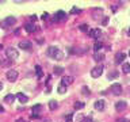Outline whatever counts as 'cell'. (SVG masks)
<instances>
[{"label":"cell","instance_id":"cell-9","mask_svg":"<svg viewBox=\"0 0 130 122\" xmlns=\"http://www.w3.org/2000/svg\"><path fill=\"white\" fill-rule=\"evenodd\" d=\"M41 109H42L41 104L33 106V109H31V113H33V114H31V117H33V118H38V117H39L38 114H39V111H41Z\"/></svg>","mask_w":130,"mask_h":122},{"label":"cell","instance_id":"cell-36","mask_svg":"<svg viewBox=\"0 0 130 122\" xmlns=\"http://www.w3.org/2000/svg\"><path fill=\"white\" fill-rule=\"evenodd\" d=\"M127 34H129V35H130V29H129V31H127Z\"/></svg>","mask_w":130,"mask_h":122},{"label":"cell","instance_id":"cell-34","mask_svg":"<svg viewBox=\"0 0 130 122\" xmlns=\"http://www.w3.org/2000/svg\"><path fill=\"white\" fill-rule=\"evenodd\" d=\"M2 90H3V83L0 81V91H2Z\"/></svg>","mask_w":130,"mask_h":122},{"label":"cell","instance_id":"cell-23","mask_svg":"<svg viewBox=\"0 0 130 122\" xmlns=\"http://www.w3.org/2000/svg\"><path fill=\"white\" fill-rule=\"evenodd\" d=\"M103 48V44H102V42H96L95 45H94V49H95V53L96 52H99V50Z\"/></svg>","mask_w":130,"mask_h":122},{"label":"cell","instance_id":"cell-37","mask_svg":"<svg viewBox=\"0 0 130 122\" xmlns=\"http://www.w3.org/2000/svg\"><path fill=\"white\" fill-rule=\"evenodd\" d=\"M66 122H72V121H66Z\"/></svg>","mask_w":130,"mask_h":122},{"label":"cell","instance_id":"cell-27","mask_svg":"<svg viewBox=\"0 0 130 122\" xmlns=\"http://www.w3.org/2000/svg\"><path fill=\"white\" fill-rule=\"evenodd\" d=\"M80 30H81V31H89L88 25H81V26H80Z\"/></svg>","mask_w":130,"mask_h":122},{"label":"cell","instance_id":"cell-15","mask_svg":"<svg viewBox=\"0 0 130 122\" xmlns=\"http://www.w3.org/2000/svg\"><path fill=\"white\" fill-rule=\"evenodd\" d=\"M16 98L19 99V102H21V103H27V102H29V98H27L25 94H22V92H19L18 95H16Z\"/></svg>","mask_w":130,"mask_h":122},{"label":"cell","instance_id":"cell-21","mask_svg":"<svg viewBox=\"0 0 130 122\" xmlns=\"http://www.w3.org/2000/svg\"><path fill=\"white\" fill-rule=\"evenodd\" d=\"M57 92H58V94H65V92H66V87H65L64 84H60V85L57 87Z\"/></svg>","mask_w":130,"mask_h":122},{"label":"cell","instance_id":"cell-10","mask_svg":"<svg viewBox=\"0 0 130 122\" xmlns=\"http://www.w3.org/2000/svg\"><path fill=\"white\" fill-rule=\"evenodd\" d=\"M88 35L91 38H99L102 35V30L100 29H95V30H89L88 31Z\"/></svg>","mask_w":130,"mask_h":122},{"label":"cell","instance_id":"cell-17","mask_svg":"<svg viewBox=\"0 0 130 122\" xmlns=\"http://www.w3.org/2000/svg\"><path fill=\"white\" fill-rule=\"evenodd\" d=\"M25 30L27 31V33H33V31H35V26H33L31 23H27V25L25 26Z\"/></svg>","mask_w":130,"mask_h":122},{"label":"cell","instance_id":"cell-25","mask_svg":"<svg viewBox=\"0 0 130 122\" xmlns=\"http://www.w3.org/2000/svg\"><path fill=\"white\" fill-rule=\"evenodd\" d=\"M62 71H64V68H61V66H54V73L56 75H61Z\"/></svg>","mask_w":130,"mask_h":122},{"label":"cell","instance_id":"cell-26","mask_svg":"<svg viewBox=\"0 0 130 122\" xmlns=\"http://www.w3.org/2000/svg\"><path fill=\"white\" fill-rule=\"evenodd\" d=\"M11 60H8V58H6V60H3L2 61V66H8V65H11Z\"/></svg>","mask_w":130,"mask_h":122},{"label":"cell","instance_id":"cell-22","mask_svg":"<svg viewBox=\"0 0 130 122\" xmlns=\"http://www.w3.org/2000/svg\"><path fill=\"white\" fill-rule=\"evenodd\" d=\"M35 73H37V77L38 79L42 77V69H41V66H39V65L35 66Z\"/></svg>","mask_w":130,"mask_h":122},{"label":"cell","instance_id":"cell-12","mask_svg":"<svg viewBox=\"0 0 130 122\" xmlns=\"http://www.w3.org/2000/svg\"><path fill=\"white\" fill-rule=\"evenodd\" d=\"M19 48L22 50H30L31 49V42L29 41H21L19 42Z\"/></svg>","mask_w":130,"mask_h":122},{"label":"cell","instance_id":"cell-35","mask_svg":"<svg viewBox=\"0 0 130 122\" xmlns=\"http://www.w3.org/2000/svg\"><path fill=\"white\" fill-rule=\"evenodd\" d=\"M3 49V45H0V50H2Z\"/></svg>","mask_w":130,"mask_h":122},{"label":"cell","instance_id":"cell-1","mask_svg":"<svg viewBox=\"0 0 130 122\" xmlns=\"http://www.w3.org/2000/svg\"><path fill=\"white\" fill-rule=\"evenodd\" d=\"M48 56L54 58V60H62L64 53H62L57 46H49V48H48Z\"/></svg>","mask_w":130,"mask_h":122},{"label":"cell","instance_id":"cell-33","mask_svg":"<svg viewBox=\"0 0 130 122\" xmlns=\"http://www.w3.org/2000/svg\"><path fill=\"white\" fill-rule=\"evenodd\" d=\"M3 111H4V109H3V106L0 104V113H3Z\"/></svg>","mask_w":130,"mask_h":122},{"label":"cell","instance_id":"cell-32","mask_svg":"<svg viewBox=\"0 0 130 122\" xmlns=\"http://www.w3.org/2000/svg\"><path fill=\"white\" fill-rule=\"evenodd\" d=\"M118 122H129V121L126 119V118H122V119H119V121H118Z\"/></svg>","mask_w":130,"mask_h":122},{"label":"cell","instance_id":"cell-18","mask_svg":"<svg viewBox=\"0 0 130 122\" xmlns=\"http://www.w3.org/2000/svg\"><path fill=\"white\" fill-rule=\"evenodd\" d=\"M122 71H123V73L130 72V64L129 62H123V64H122Z\"/></svg>","mask_w":130,"mask_h":122},{"label":"cell","instance_id":"cell-11","mask_svg":"<svg viewBox=\"0 0 130 122\" xmlns=\"http://www.w3.org/2000/svg\"><path fill=\"white\" fill-rule=\"evenodd\" d=\"M73 80H75V79L72 76H64V77H62V80H61V84H64L65 87H68V85H70L73 83Z\"/></svg>","mask_w":130,"mask_h":122},{"label":"cell","instance_id":"cell-4","mask_svg":"<svg viewBox=\"0 0 130 122\" xmlns=\"http://www.w3.org/2000/svg\"><path fill=\"white\" fill-rule=\"evenodd\" d=\"M103 69H104V68H103V65H102V64L96 65L95 68H92V71H91V76H92V77H95V79H96V77H99L100 75L103 73Z\"/></svg>","mask_w":130,"mask_h":122},{"label":"cell","instance_id":"cell-28","mask_svg":"<svg viewBox=\"0 0 130 122\" xmlns=\"http://www.w3.org/2000/svg\"><path fill=\"white\" fill-rule=\"evenodd\" d=\"M81 122H92V118L91 117H84V118H81Z\"/></svg>","mask_w":130,"mask_h":122},{"label":"cell","instance_id":"cell-2","mask_svg":"<svg viewBox=\"0 0 130 122\" xmlns=\"http://www.w3.org/2000/svg\"><path fill=\"white\" fill-rule=\"evenodd\" d=\"M6 53H7V56H8V60H11V61L18 60V57H19V52L15 48H12V46L7 48L6 49Z\"/></svg>","mask_w":130,"mask_h":122},{"label":"cell","instance_id":"cell-6","mask_svg":"<svg viewBox=\"0 0 130 122\" xmlns=\"http://www.w3.org/2000/svg\"><path fill=\"white\" fill-rule=\"evenodd\" d=\"M66 19V14L64 12V11H58V12L53 16V21L54 22H62Z\"/></svg>","mask_w":130,"mask_h":122},{"label":"cell","instance_id":"cell-38","mask_svg":"<svg viewBox=\"0 0 130 122\" xmlns=\"http://www.w3.org/2000/svg\"><path fill=\"white\" fill-rule=\"evenodd\" d=\"M22 122H25V121H22Z\"/></svg>","mask_w":130,"mask_h":122},{"label":"cell","instance_id":"cell-14","mask_svg":"<svg viewBox=\"0 0 130 122\" xmlns=\"http://www.w3.org/2000/svg\"><path fill=\"white\" fill-rule=\"evenodd\" d=\"M94 60H95L96 62L103 61V60H104V54H103V53H100V52H96L95 54H94Z\"/></svg>","mask_w":130,"mask_h":122},{"label":"cell","instance_id":"cell-31","mask_svg":"<svg viewBox=\"0 0 130 122\" xmlns=\"http://www.w3.org/2000/svg\"><path fill=\"white\" fill-rule=\"evenodd\" d=\"M72 14H76V12H80V10H77V8H72V11H70Z\"/></svg>","mask_w":130,"mask_h":122},{"label":"cell","instance_id":"cell-3","mask_svg":"<svg viewBox=\"0 0 130 122\" xmlns=\"http://www.w3.org/2000/svg\"><path fill=\"white\" fill-rule=\"evenodd\" d=\"M15 23H16V19L14 16H7L4 21L2 22V27L3 29H7V27H10V26H14Z\"/></svg>","mask_w":130,"mask_h":122},{"label":"cell","instance_id":"cell-8","mask_svg":"<svg viewBox=\"0 0 130 122\" xmlns=\"http://www.w3.org/2000/svg\"><path fill=\"white\" fill-rule=\"evenodd\" d=\"M127 107V103H126L125 100H119L115 103V110L117 111H123V110Z\"/></svg>","mask_w":130,"mask_h":122},{"label":"cell","instance_id":"cell-13","mask_svg":"<svg viewBox=\"0 0 130 122\" xmlns=\"http://www.w3.org/2000/svg\"><path fill=\"white\" fill-rule=\"evenodd\" d=\"M94 106H95L98 111H102V110H104V100H96Z\"/></svg>","mask_w":130,"mask_h":122},{"label":"cell","instance_id":"cell-20","mask_svg":"<svg viewBox=\"0 0 130 122\" xmlns=\"http://www.w3.org/2000/svg\"><path fill=\"white\" fill-rule=\"evenodd\" d=\"M57 107H58V103H57L56 100H50L49 102V109L50 110H56Z\"/></svg>","mask_w":130,"mask_h":122},{"label":"cell","instance_id":"cell-19","mask_svg":"<svg viewBox=\"0 0 130 122\" xmlns=\"http://www.w3.org/2000/svg\"><path fill=\"white\" fill-rule=\"evenodd\" d=\"M4 100L7 102V103H12V102L15 100V95H12V94H10V95H7L4 98Z\"/></svg>","mask_w":130,"mask_h":122},{"label":"cell","instance_id":"cell-5","mask_svg":"<svg viewBox=\"0 0 130 122\" xmlns=\"http://www.w3.org/2000/svg\"><path fill=\"white\" fill-rule=\"evenodd\" d=\"M7 79H8V81H16V79H18V71H15V69H10L8 72H7Z\"/></svg>","mask_w":130,"mask_h":122},{"label":"cell","instance_id":"cell-40","mask_svg":"<svg viewBox=\"0 0 130 122\" xmlns=\"http://www.w3.org/2000/svg\"><path fill=\"white\" fill-rule=\"evenodd\" d=\"M129 54H130V52H129Z\"/></svg>","mask_w":130,"mask_h":122},{"label":"cell","instance_id":"cell-30","mask_svg":"<svg viewBox=\"0 0 130 122\" xmlns=\"http://www.w3.org/2000/svg\"><path fill=\"white\" fill-rule=\"evenodd\" d=\"M83 94H84V95H89V90L88 88H83Z\"/></svg>","mask_w":130,"mask_h":122},{"label":"cell","instance_id":"cell-16","mask_svg":"<svg viewBox=\"0 0 130 122\" xmlns=\"http://www.w3.org/2000/svg\"><path fill=\"white\" fill-rule=\"evenodd\" d=\"M125 53H118L117 54V56H115V62H117V64H121V62H123V60H125Z\"/></svg>","mask_w":130,"mask_h":122},{"label":"cell","instance_id":"cell-39","mask_svg":"<svg viewBox=\"0 0 130 122\" xmlns=\"http://www.w3.org/2000/svg\"><path fill=\"white\" fill-rule=\"evenodd\" d=\"M46 122H49V121H46Z\"/></svg>","mask_w":130,"mask_h":122},{"label":"cell","instance_id":"cell-7","mask_svg":"<svg viewBox=\"0 0 130 122\" xmlns=\"http://www.w3.org/2000/svg\"><path fill=\"white\" fill-rule=\"evenodd\" d=\"M110 90H111L113 94H115V95H119V94L122 92V85H121L119 83H114V84H111Z\"/></svg>","mask_w":130,"mask_h":122},{"label":"cell","instance_id":"cell-29","mask_svg":"<svg viewBox=\"0 0 130 122\" xmlns=\"http://www.w3.org/2000/svg\"><path fill=\"white\" fill-rule=\"evenodd\" d=\"M118 76V72H111L108 75V79H114V77H117Z\"/></svg>","mask_w":130,"mask_h":122},{"label":"cell","instance_id":"cell-24","mask_svg":"<svg viewBox=\"0 0 130 122\" xmlns=\"http://www.w3.org/2000/svg\"><path fill=\"white\" fill-rule=\"evenodd\" d=\"M83 107H84V103H83V102H76V103H75V110H81Z\"/></svg>","mask_w":130,"mask_h":122}]
</instances>
